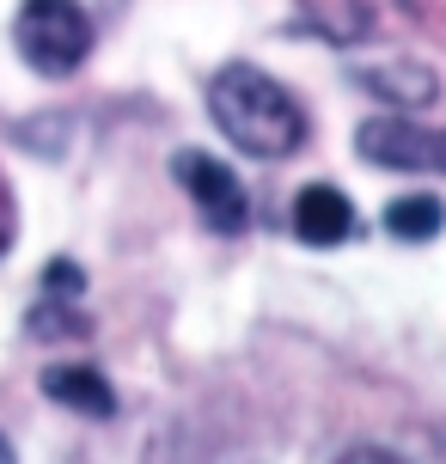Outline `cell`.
I'll return each mask as SVG.
<instances>
[{
    "instance_id": "obj_1",
    "label": "cell",
    "mask_w": 446,
    "mask_h": 464,
    "mask_svg": "<svg viewBox=\"0 0 446 464\" xmlns=\"http://www.w3.org/2000/svg\"><path fill=\"white\" fill-rule=\"evenodd\" d=\"M208 116L251 160H287L305 140V111L294 104V92L251 62H233L208 80Z\"/></svg>"
},
{
    "instance_id": "obj_2",
    "label": "cell",
    "mask_w": 446,
    "mask_h": 464,
    "mask_svg": "<svg viewBox=\"0 0 446 464\" xmlns=\"http://www.w3.org/2000/svg\"><path fill=\"white\" fill-rule=\"evenodd\" d=\"M13 44L37 73H73L92 49V19L80 0H24L13 19Z\"/></svg>"
},
{
    "instance_id": "obj_3",
    "label": "cell",
    "mask_w": 446,
    "mask_h": 464,
    "mask_svg": "<svg viewBox=\"0 0 446 464\" xmlns=\"http://www.w3.org/2000/svg\"><path fill=\"white\" fill-rule=\"evenodd\" d=\"M354 153L379 171H441L446 178V129H422V122H410V111L361 122Z\"/></svg>"
},
{
    "instance_id": "obj_4",
    "label": "cell",
    "mask_w": 446,
    "mask_h": 464,
    "mask_svg": "<svg viewBox=\"0 0 446 464\" xmlns=\"http://www.w3.org/2000/svg\"><path fill=\"white\" fill-rule=\"evenodd\" d=\"M171 171H178V184L196 196V208H202V220H208L214 232H245L251 202H245V184L233 178V165L208 160V153H178Z\"/></svg>"
},
{
    "instance_id": "obj_5",
    "label": "cell",
    "mask_w": 446,
    "mask_h": 464,
    "mask_svg": "<svg viewBox=\"0 0 446 464\" xmlns=\"http://www.w3.org/2000/svg\"><path fill=\"white\" fill-rule=\"evenodd\" d=\"M349 80L361 92H373L379 104H392V111H422V104L441 98V80L422 62H379V68H354Z\"/></svg>"
},
{
    "instance_id": "obj_6",
    "label": "cell",
    "mask_w": 446,
    "mask_h": 464,
    "mask_svg": "<svg viewBox=\"0 0 446 464\" xmlns=\"http://www.w3.org/2000/svg\"><path fill=\"white\" fill-rule=\"evenodd\" d=\"M294 232H300L305 245H343L354 232L349 196L336 184H305L300 196H294Z\"/></svg>"
},
{
    "instance_id": "obj_7",
    "label": "cell",
    "mask_w": 446,
    "mask_h": 464,
    "mask_svg": "<svg viewBox=\"0 0 446 464\" xmlns=\"http://www.w3.org/2000/svg\"><path fill=\"white\" fill-rule=\"evenodd\" d=\"M44 392L55 397V403H68V410H80V416H117V392L104 385V372L92 367H49L44 372Z\"/></svg>"
},
{
    "instance_id": "obj_8",
    "label": "cell",
    "mask_w": 446,
    "mask_h": 464,
    "mask_svg": "<svg viewBox=\"0 0 446 464\" xmlns=\"http://www.w3.org/2000/svg\"><path fill=\"white\" fill-rule=\"evenodd\" d=\"M441 227H446L441 196H398L385 208V232L403 238V245H428V238H441Z\"/></svg>"
},
{
    "instance_id": "obj_9",
    "label": "cell",
    "mask_w": 446,
    "mask_h": 464,
    "mask_svg": "<svg viewBox=\"0 0 446 464\" xmlns=\"http://www.w3.org/2000/svg\"><path fill=\"white\" fill-rule=\"evenodd\" d=\"M336 464H403L398 452H385V446H354V452H343Z\"/></svg>"
},
{
    "instance_id": "obj_10",
    "label": "cell",
    "mask_w": 446,
    "mask_h": 464,
    "mask_svg": "<svg viewBox=\"0 0 446 464\" xmlns=\"http://www.w3.org/2000/svg\"><path fill=\"white\" fill-rule=\"evenodd\" d=\"M49 287H55V294H73V287H80V269H73L68 256H55V263H49Z\"/></svg>"
},
{
    "instance_id": "obj_11",
    "label": "cell",
    "mask_w": 446,
    "mask_h": 464,
    "mask_svg": "<svg viewBox=\"0 0 446 464\" xmlns=\"http://www.w3.org/2000/svg\"><path fill=\"white\" fill-rule=\"evenodd\" d=\"M0 464H19V459H13V446H6V440H0Z\"/></svg>"
}]
</instances>
